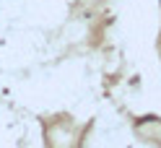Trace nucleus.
Wrapping results in <instances>:
<instances>
[]
</instances>
